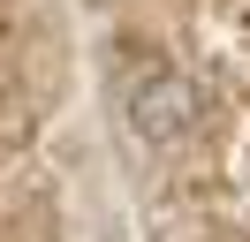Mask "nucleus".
I'll return each instance as SVG.
<instances>
[{
    "mask_svg": "<svg viewBox=\"0 0 250 242\" xmlns=\"http://www.w3.org/2000/svg\"><path fill=\"white\" fill-rule=\"evenodd\" d=\"M122 114H129V136L137 144H182L189 129H197V83H189L182 68H144L137 83H129V99H122Z\"/></svg>",
    "mask_w": 250,
    "mask_h": 242,
    "instance_id": "f257e3e1",
    "label": "nucleus"
}]
</instances>
